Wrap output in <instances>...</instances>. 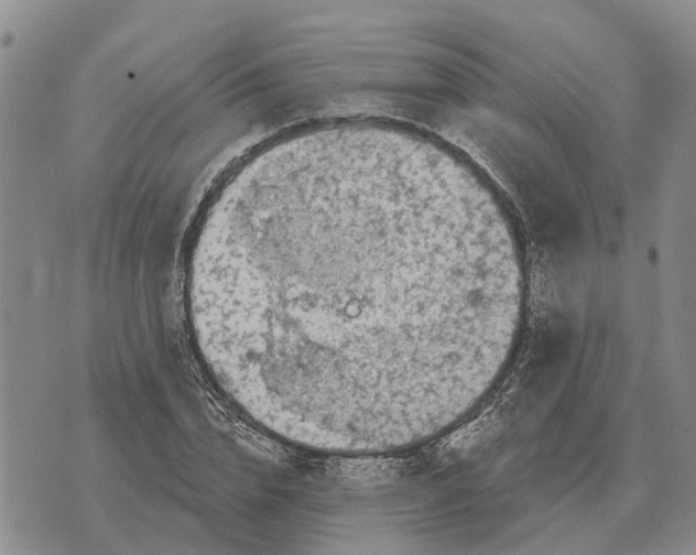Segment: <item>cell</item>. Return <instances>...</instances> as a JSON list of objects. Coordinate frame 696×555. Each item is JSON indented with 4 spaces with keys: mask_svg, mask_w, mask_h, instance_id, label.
<instances>
[{
    "mask_svg": "<svg viewBox=\"0 0 696 555\" xmlns=\"http://www.w3.org/2000/svg\"><path fill=\"white\" fill-rule=\"evenodd\" d=\"M523 261L477 193L421 154L296 153L215 199L186 289L220 388L282 439L333 454L425 443L491 388Z\"/></svg>",
    "mask_w": 696,
    "mask_h": 555,
    "instance_id": "1",
    "label": "cell"
}]
</instances>
